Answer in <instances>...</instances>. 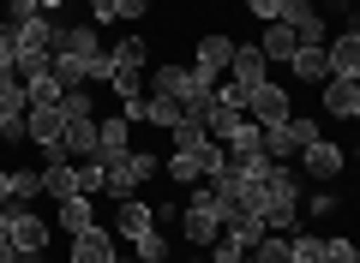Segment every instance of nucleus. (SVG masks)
I'll list each match as a JSON object with an SVG mask.
<instances>
[{
	"label": "nucleus",
	"instance_id": "1",
	"mask_svg": "<svg viewBox=\"0 0 360 263\" xmlns=\"http://www.w3.org/2000/svg\"><path fill=\"white\" fill-rule=\"evenodd\" d=\"M162 174V156L150 150H127V156H108L103 162V198H139L144 180Z\"/></svg>",
	"mask_w": 360,
	"mask_h": 263
},
{
	"label": "nucleus",
	"instance_id": "2",
	"mask_svg": "<svg viewBox=\"0 0 360 263\" xmlns=\"http://www.w3.org/2000/svg\"><path fill=\"white\" fill-rule=\"evenodd\" d=\"M222 234V210L217 198H210V186H193V198L180 203V239L193 251H210V239Z\"/></svg>",
	"mask_w": 360,
	"mask_h": 263
},
{
	"label": "nucleus",
	"instance_id": "3",
	"mask_svg": "<svg viewBox=\"0 0 360 263\" xmlns=\"http://www.w3.org/2000/svg\"><path fill=\"white\" fill-rule=\"evenodd\" d=\"M103 48H108V42H103V30L90 25V18H84V25H60V30H54V60H96Z\"/></svg>",
	"mask_w": 360,
	"mask_h": 263
},
{
	"label": "nucleus",
	"instance_id": "4",
	"mask_svg": "<svg viewBox=\"0 0 360 263\" xmlns=\"http://www.w3.org/2000/svg\"><path fill=\"white\" fill-rule=\"evenodd\" d=\"M283 25L295 30L300 48H324V42H330V30H324V13L312 6V0H283Z\"/></svg>",
	"mask_w": 360,
	"mask_h": 263
},
{
	"label": "nucleus",
	"instance_id": "5",
	"mask_svg": "<svg viewBox=\"0 0 360 263\" xmlns=\"http://www.w3.org/2000/svg\"><path fill=\"white\" fill-rule=\"evenodd\" d=\"M49 239H54V227L42 222L30 203H13V227H6V245H13V251H49Z\"/></svg>",
	"mask_w": 360,
	"mask_h": 263
},
{
	"label": "nucleus",
	"instance_id": "6",
	"mask_svg": "<svg viewBox=\"0 0 360 263\" xmlns=\"http://www.w3.org/2000/svg\"><path fill=\"white\" fill-rule=\"evenodd\" d=\"M120 257V239L115 227H84V234H72V251H66V263H115Z\"/></svg>",
	"mask_w": 360,
	"mask_h": 263
},
{
	"label": "nucleus",
	"instance_id": "7",
	"mask_svg": "<svg viewBox=\"0 0 360 263\" xmlns=\"http://www.w3.org/2000/svg\"><path fill=\"white\" fill-rule=\"evenodd\" d=\"M60 132H66L60 108H25V144H37L42 156H60Z\"/></svg>",
	"mask_w": 360,
	"mask_h": 263
},
{
	"label": "nucleus",
	"instance_id": "8",
	"mask_svg": "<svg viewBox=\"0 0 360 263\" xmlns=\"http://www.w3.org/2000/svg\"><path fill=\"white\" fill-rule=\"evenodd\" d=\"M342 168H348V156L336 150L330 138H312L307 150H300V180H342Z\"/></svg>",
	"mask_w": 360,
	"mask_h": 263
},
{
	"label": "nucleus",
	"instance_id": "9",
	"mask_svg": "<svg viewBox=\"0 0 360 263\" xmlns=\"http://www.w3.org/2000/svg\"><path fill=\"white\" fill-rule=\"evenodd\" d=\"M229 60H234V36H222V30H205L193 48V66L205 78H229Z\"/></svg>",
	"mask_w": 360,
	"mask_h": 263
},
{
	"label": "nucleus",
	"instance_id": "10",
	"mask_svg": "<svg viewBox=\"0 0 360 263\" xmlns=\"http://www.w3.org/2000/svg\"><path fill=\"white\" fill-rule=\"evenodd\" d=\"M246 114H252V126H276V120H288V114H295V102H288L283 84H258L252 102H246Z\"/></svg>",
	"mask_w": 360,
	"mask_h": 263
},
{
	"label": "nucleus",
	"instance_id": "11",
	"mask_svg": "<svg viewBox=\"0 0 360 263\" xmlns=\"http://www.w3.org/2000/svg\"><path fill=\"white\" fill-rule=\"evenodd\" d=\"M319 96H324V114L330 120H354L360 114V78H324Z\"/></svg>",
	"mask_w": 360,
	"mask_h": 263
},
{
	"label": "nucleus",
	"instance_id": "12",
	"mask_svg": "<svg viewBox=\"0 0 360 263\" xmlns=\"http://www.w3.org/2000/svg\"><path fill=\"white\" fill-rule=\"evenodd\" d=\"M222 156H229V162H246V156H264V126H252L240 114V120L229 126V132H222Z\"/></svg>",
	"mask_w": 360,
	"mask_h": 263
},
{
	"label": "nucleus",
	"instance_id": "13",
	"mask_svg": "<svg viewBox=\"0 0 360 263\" xmlns=\"http://www.w3.org/2000/svg\"><path fill=\"white\" fill-rule=\"evenodd\" d=\"M127 150H132V120H127V114H115V120H103V114H96V162L127 156Z\"/></svg>",
	"mask_w": 360,
	"mask_h": 263
},
{
	"label": "nucleus",
	"instance_id": "14",
	"mask_svg": "<svg viewBox=\"0 0 360 263\" xmlns=\"http://www.w3.org/2000/svg\"><path fill=\"white\" fill-rule=\"evenodd\" d=\"M229 78H240L246 90H258V84H270V60L252 48V42H234V60H229Z\"/></svg>",
	"mask_w": 360,
	"mask_h": 263
},
{
	"label": "nucleus",
	"instance_id": "15",
	"mask_svg": "<svg viewBox=\"0 0 360 263\" xmlns=\"http://www.w3.org/2000/svg\"><path fill=\"white\" fill-rule=\"evenodd\" d=\"M18 54H42V48H54V30H60V25H54V18L49 13H30V18H18ZM18 54H13V60H18Z\"/></svg>",
	"mask_w": 360,
	"mask_h": 263
},
{
	"label": "nucleus",
	"instance_id": "16",
	"mask_svg": "<svg viewBox=\"0 0 360 263\" xmlns=\"http://www.w3.org/2000/svg\"><path fill=\"white\" fill-rule=\"evenodd\" d=\"M324 60H330V78H360V36L342 30V36L324 42Z\"/></svg>",
	"mask_w": 360,
	"mask_h": 263
},
{
	"label": "nucleus",
	"instance_id": "17",
	"mask_svg": "<svg viewBox=\"0 0 360 263\" xmlns=\"http://www.w3.org/2000/svg\"><path fill=\"white\" fill-rule=\"evenodd\" d=\"M60 156H66V162H90V156H96V120H66Z\"/></svg>",
	"mask_w": 360,
	"mask_h": 263
},
{
	"label": "nucleus",
	"instance_id": "18",
	"mask_svg": "<svg viewBox=\"0 0 360 263\" xmlns=\"http://www.w3.org/2000/svg\"><path fill=\"white\" fill-rule=\"evenodd\" d=\"M252 48H258V54H264V60H276V66H288V54H295V48H300V42H295V30H288V25H283V18H270V25H264V36H258V42H252Z\"/></svg>",
	"mask_w": 360,
	"mask_h": 263
},
{
	"label": "nucleus",
	"instance_id": "19",
	"mask_svg": "<svg viewBox=\"0 0 360 263\" xmlns=\"http://www.w3.org/2000/svg\"><path fill=\"white\" fill-rule=\"evenodd\" d=\"M72 191H78V168L66 162V156H49V168H42V198L60 203V198H72Z\"/></svg>",
	"mask_w": 360,
	"mask_h": 263
},
{
	"label": "nucleus",
	"instance_id": "20",
	"mask_svg": "<svg viewBox=\"0 0 360 263\" xmlns=\"http://www.w3.org/2000/svg\"><path fill=\"white\" fill-rule=\"evenodd\" d=\"M144 227H156V222H150V203H144V198H120V210H115V239H139Z\"/></svg>",
	"mask_w": 360,
	"mask_h": 263
},
{
	"label": "nucleus",
	"instance_id": "21",
	"mask_svg": "<svg viewBox=\"0 0 360 263\" xmlns=\"http://www.w3.org/2000/svg\"><path fill=\"white\" fill-rule=\"evenodd\" d=\"M288 72H295V84H324L330 60H324V48H295L288 54Z\"/></svg>",
	"mask_w": 360,
	"mask_h": 263
},
{
	"label": "nucleus",
	"instance_id": "22",
	"mask_svg": "<svg viewBox=\"0 0 360 263\" xmlns=\"http://www.w3.org/2000/svg\"><path fill=\"white\" fill-rule=\"evenodd\" d=\"M258 222H264V234H288V227L300 222V198H264Z\"/></svg>",
	"mask_w": 360,
	"mask_h": 263
},
{
	"label": "nucleus",
	"instance_id": "23",
	"mask_svg": "<svg viewBox=\"0 0 360 263\" xmlns=\"http://www.w3.org/2000/svg\"><path fill=\"white\" fill-rule=\"evenodd\" d=\"M84 227H96V203L78 198V191H72V198H60V234L72 239V234H84Z\"/></svg>",
	"mask_w": 360,
	"mask_h": 263
},
{
	"label": "nucleus",
	"instance_id": "24",
	"mask_svg": "<svg viewBox=\"0 0 360 263\" xmlns=\"http://www.w3.org/2000/svg\"><path fill=\"white\" fill-rule=\"evenodd\" d=\"M162 174L174 180V186H205V162H198V156H174V150H168L162 156Z\"/></svg>",
	"mask_w": 360,
	"mask_h": 263
},
{
	"label": "nucleus",
	"instance_id": "25",
	"mask_svg": "<svg viewBox=\"0 0 360 263\" xmlns=\"http://www.w3.org/2000/svg\"><path fill=\"white\" fill-rule=\"evenodd\" d=\"M60 114L66 120H96V84H72L60 96Z\"/></svg>",
	"mask_w": 360,
	"mask_h": 263
},
{
	"label": "nucleus",
	"instance_id": "26",
	"mask_svg": "<svg viewBox=\"0 0 360 263\" xmlns=\"http://www.w3.org/2000/svg\"><path fill=\"white\" fill-rule=\"evenodd\" d=\"M108 66H139L144 72V66H150V42L144 36H120L115 48H108Z\"/></svg>",
	"mask_w": 360,
	"mask_h": 263
},
{
	"label": "nucleus",
	"instance_id": "27",
	"mask_svg": "<svg viewBox=\"0 0 360 263\" xmlns=\"http://www.w3.org/2000/svg\"><path fill=\"white\" fill-rule=\"evenodd\" d=\"M13 174V203H37L42 198V168H6Z\"/></svg>",
	"mask_w": 360,
	"mask_h": 263
},
{
	"label": "nucleus",
	"instance_id": "28",
	"mask_svg": "<svg viewBox=\"0 0 360 263\" xmlns=\"http://www.w3.org/2000/svg\"><path fill=\"white\" fill-rule=\"evenodd\" d=\"M288 263H324V234H288Z\"/></svg>",
	"mask_w": 360,
	"mask_h": 263
},
{
	"label": "nucleus",
	"instance_id": "29",
	"mask_svg": "<svg viewBox=\"0 0 360 263\" xmlns=\"http://www.w3.org/2000/svg\"><path fill=\"white\" fill-rule=\"evenodd\" d=\"M132 257H139V263H156V257H168V234H162V227H144V234L132 239Z\"/></svg>",
	"mask_w": 360,
	"mask_h": 263
},
{
	"label": "nucleus",
	"instance_id": "30",
	"mask_svg": "<svg viewBox=\"0 0 360 263\" xmlns=\"http://www.w3.org/2000/svg\"><path fill=\"white\" fill-rule=\"evenodd\" d=\"M13 72H18V84H30V78H49V72H54V48H42V54H18Z\"/></svg>",
	"mask_w": 360,
	"mask_h": 263
},
{
	"label": "nucleus",
	"instance_id": "31",
	"mask_svg": "<svg viewBox=\"0 0 360 263\" xmlns=\"http://www.w3.org/2000/svg\"><path fill=\"white\" fill-rule=\"evenodd\" d=\"M246 263H288V234H264L246 251Z\"/></svg>",
	"mask_w": 360,
	"mask_h": 263
},
{
	"label": "nucleus",
	"instance_id": "32",
	"mask_svg": "<svg viewBox=\"0 0 360 263\" xmlns=\"http://www.w3.org/2000/svg\"><path fill=\"white\" fill-rule=\"evenodd\" d=\"M25 90H30V108H60V96H66V90H60V78H54V72H49V78H30Z\"/></svg>",
	"mask_w": 360,
	"mask_h": 263
},
{
	"label": "nucleus",
	"instance_id": "33",
	"mask_svg": "<svg viewBox=\"0 0 360 263\" xmlns=\"http://www.w3.org/2000/svg\"><path fill=\"white\" fill-rule=\"evenodd\" d=\"M78 168V198H103V162L90 156V162H72Z\"/></svg>",
	"mask_w": 360,
	"mask_h": 263
},
{
	"label": "nucleus",
	"instance_id": "34",
	"mask_svg": "<svg viewBox=\"0 0 360 263\" xmlns=\"http://www.w3.org/2000/svg\"><path fill=\"white\" fill-rule=\"evenodd\" d=\"M108 13H115L120 25H139V18L150 13V0H108Z\"/></svg>",
	"mask_w": 360,
	"mask_h": 263
},
{
	"label": "nucleus",
	"instance_id": "35",
	"mask_svg": "<svg viewBox=\"0 0 360 263\" xmlns=\"http://www.w3.org/2000/svg\"><path fill=\"white\" fill-rule=\"evenodd\" d=\"M324 263H360L354 239H324Z\"/></svg>",
	"mask_w": 360,
	"mask_h": 263
},
{
	"label": "nucleus",
	"instance_id": "36",
	"mask_svg": "<svg viewBox=\"0 0 360 263\" xmlns=\"http://www.w3.org/2000/svg\"><path fill=\"white\" fill-rule=\"evenodd\" d=\"M336 203H342L336 191H312V198H307V215H312V222H324V215H336Z\"/></svg>",
	"mask_w": 360,
	"mask_h": 263
},
{
	"label": "nucleus",
	"instance_id": "37",
	"mask_svg": "<svg viewBox=\"0 0 360 263\" xmlns=\"http://www.w3.org/2000/svg\"><path fill=\"white\" fill-rule=\"evenodd\" d=\"M246 13H252V18H264V25H270V18H283V0H246Z\"/></svg>",
	"mask_w": 360,
	"mask_h": 263
},
{
	"label": "nucleus",
	"instance_id": "38",
	"mask_svg": "<svg viewBox=\"0 0 360 263\" xmlns=\"http://www.w3.org/2000/svg\"><path fill=\"white\" fill-rule=\"evenodd\" d=\"M84 6H90V25H96V30H103V25H115V13H108V0H84Z\"/></svg>",
	"mask_w": 360,
	"mask_h": 263
},
{
	"label": "nucleus",
	"instance_id": "39",
	"mask_svg": "<svg viewBox=\"0 0 360 263\" xmlns=\"http://www.w3.org/2000/svg\"><path fill=\"white\" fill-rule=\"evenodd\" d=\"M13 84H18V72H13V60L0 54V90H13Z\"/></svg>",
	"mask_w": 360,
	"mask_h": 263
},
{
	"label": "nucleus",
	"instance_id": "40",
	"mask_svg": "<svg viewBox=\"0 0 360 263\" xmlns=\"http://www.w3.org/2000/svg\"><path fill=\"white\" fill-rule=\"evenodd\" d=\"M0 203H13V174L0 168Z\"/></svg>",
	"mask_w": 360,
	"mask_h": 263
},
{
	"label": "nucleus",
	"instance_id": "41",
	"mask_svg": "<svg viewBox=\"0 0 360 263\" xmlns=\"http://www.w3.org/2000/svg\"><path fill=\"white\" fill-rule=\"evenodd\" d=\"M6 227H13V203H0V239H6Z\"/></svg>",
	"mask_w": 360,
	"mask_h": 263
},
{
	"label": "nucleus",
	"instance_id": "42",
	"mask_svg": "<svg viewBox=\"0 0 360 263\" xmlns=\"http://www.w3.org/2000/svg\"><path fill=\"white\" fill-rule=\"evenodd\" d=\"M0 263H18V251H13V245H6V239H0Z\"/></svg>",
	"mask_w": 360,
	"mask_h": 263
},
{
	"label": "nucleus",
	"instance_id": "43",
	"mask_svg": "<svg viewBox=\"0 0 360 263\" xmlns=\"http://www.w3.org/2000/svg\"><path fill=\"white\" fill-rule=\"evenodd\" d=\"M18 263H42V251H18Z\"/></svg>",
	"mask_w": 360,
	"mask_h": 263
},
{
	"label": "nucleus",
	"instance_id": "44",
	"mask_svg": "<svg viewBox=\"0 0 360 263\" xmlns=\"http://www.w3.org/2000/svg\"><path fill=\"white\" fill-rule=\"evenodd\" d=\"M156 263H174V257H156Z\"/></svg>",
	"mask_w": 360,
	"mask_h": 263
}]
</instances>
